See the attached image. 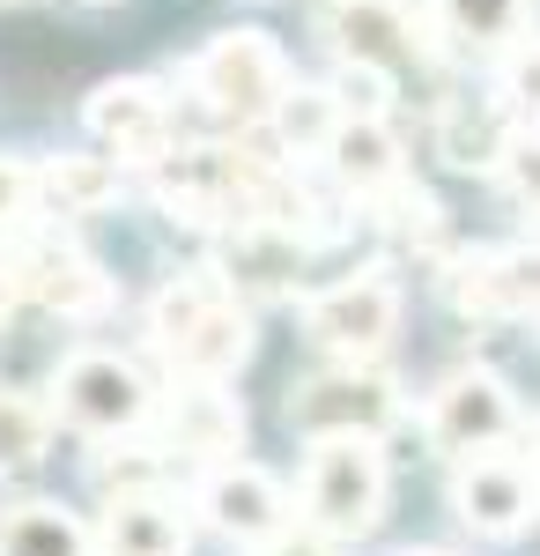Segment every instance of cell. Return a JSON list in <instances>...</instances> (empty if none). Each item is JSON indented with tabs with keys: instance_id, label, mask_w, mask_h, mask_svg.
I'll list each match as a JSON object with an SVG mask.
<instances>
[{
	"instance_id": "6da1fadb",
	"label": "cell",
	"mask_w": 540,
	"mask_h": 556,
	"mask_svg": "<svg viewBox=\"0 0 540 556\" xmlns=\"http://www.w3.org/2000/svg\"><path fill=\"white\" fill-rule=\"evenodd\" d=\"M149 349L170 379H237L252 364V312L222 275H170L149 304Z\"/></svg>"
},
{
	"instance_id": "7a4b0ae2",
	"label": "cell",
	"mask_w": 540,
	"mask_h": 556,
	"mask_svg": "<svg viewBox=\"0 0 540 556\" xmlns=\"http://www.w3.org/2000/svg\"><path fill=\"white\" fill-rule=\"evenodd\" d=\"M185 89L201 97L215 127H267L290 97V60L267 30H215L193 60H185Z\"/></svg>"
},
{
	"instance_id": "3957f363",
	"label": "cell",
	"mask_w": 540,
	"mask_h": 556,
	"mask_svg": "<svg viewBox=\"0 0 540 556\" xmlns=\"http://www.w3.org/2000/svg\"><path fill=\"white\" fill-rule=\"evenodd\" d=\"M385 490H393V468L377 438H311L304 490H296L304 527H319L326 542H363L385 519Z\"/></svg>"
},
{
	"instance_id": "277c9868",
	"label": "cell",
	"mask_w": 540,
	"mask_h": 556,
	"mask_svg": "<svg viewBox=\"0 0 540 556\" xmlns=\"http://www.w3.org/2000/svg\"><path fill=\"white\" fill-rule=\"evenodd\" d=\"M400 312H408V298L385 267H356V275H340L296 304L311 349H326L333 364H377V349L400 334Z\"/></svg>"
},
{
	"instance_id": "5b68a950",
	"label": "cell",
	"mask_w": 540,
	"mask_h": 556,
	"mask_svg": "<svg viewBox=\"0 0 540 556\" xmlns=\"http://www.w3.org/2000/svg\"><path fill=\"white\" fill-rule=\"evenodd\" d=\"M156 393L141 379V364L119 356V349H75L52 379V416L82 438H133L149 424Z\"/></svg>"
},
{
	"instance_id": "8992f818",
	"label": "cell",
	"mask_w": 540,
	"mask_h": 556,
	"mask_svg": "<svg viewBox=\"0 0 540 556\" xmlns=\"http://www.w3.org/2000/svg\"><path fill=\"white\" fill-rule=\"evenodd\" d=\"M282 416L304 438H377L400 416V386L377 364H333V371H311V379L290 386Z\"/></svg>"
},
{
	"instance_id": "52a82bcc",
	"label": "cell",
	"mask_w": 540,
	"mask_h": 556,
	"mask_svg": "<svg viewBox=\"0 0 540 556\" xmlns=\"http://www.w3.org/2000/svg\"><path fill=\"white\" fill-rule=\"evenodd\" d=\"M8 275H15V290L38 304V312H52V319H97V312H112V275H104L67 230H15Z\"/></svg>"
},
{
	"instance_id": "ba28073f",
	"label": "cell",
	"mask_w": 540,
	"mask_h": 556,
	"mask_svg": "<svg viewBox=\"0 0 540 556\" xmlns=\"http://www.w3.org/2000/svg\"><path fill=\"white\" fill-rule=\"evenodd\" d=\"M149 424H156V453L193 468H222L245 453V401L230 393V379H178L149 408Z\"/></svg>"
},
{
	"instance_id": "9c48e42d",
	"label": "cell",
	"mask_w": 540,
	"mask_h": 556,
	"mask_svg": "<svg viewBox=\"0 0 540 556\" xmlns=\"http://www.w3.org/2000/svg\"><path fill=\"white\" fill-rule=\"evenodd\" d=\"M452 513L489 534V542H511L526 534L540 513V460L511 453V445H489V453H466L452 475Z\"/></svg>"
},
{
	"instance_id": "30bf717a",
	"label": "cell",
	"mask_w": 540,
	"mask_h": 556,
	"mask_svg": "<svg viewBox=\"0 0 540 556\" xmlns=\"http://www.w3.org/2000/svg\"><path fill=\"white\" fill-rule=\"evenodd\" d=\"M82 127H89V141H104L119 164H133V172H156L170 149H178L170 97H164V83H149V75L97 83V89H89V104H82Z\"/></svg>"
},
{
	"instance_id": "8fae6325",
	"label": "cell",
	"mask_w": 540,
	"mask_h": 556,
	"mask_svg": "<svg viewBox=\"0 0 540 556\" xmlns=\"http://www.w3.org/2000/svg\"><path fill=\"white\" fill-rule=\"evenodd\" d=\"M319 30L340 60L377 67V75H408L429 60V15H415L408 0H326Z\"/></svg>"
},
{
	"instance_id": "7c38bea8",
	"label": "cell",
	"mask_w": 540,
	"mask_h": 556,
	"mask_svg": "<svg viewBox=\"0 0 540 556\" xmlns=\"http://www.w3.org/2000/svg\"><path fill=\"white\" fill-rule=\"evenodd\" d=\"M429 445L437 453H489V445H511V430H518V401H511V386L489 371V364H466L452 379L429 393Z\"/></svg>"
},
{
	"instance_id": "4fadbf2b",
	"label": "cell",
	"mask_w": 540,
	"mask_h": 556,
	"mask_svg": "<svg viewBox=\"0 0 540 556\" xmlns=\"http://www.w3.org/2000/svg\"><path fill=\"white\" fill-rule=\"evenodd\" d=\"M193 513L208 519L222 542H237V549H267L274 534H290V490L259 468V460H222V468L201 475Z\"/></svg>"
},
{
	"instance_id": "5bb4252c",
	"label": "cell",
	"mask_w": 540,
	"mask_h": 556,
	"mask_svg": "<svg viewBox=\"0 0 540 556\" xmlns=\"http://www.w3.org/2000/svg\"><path fill=\"white\" fill-rule=\"evenodd\" d=\"M193 527H185V505L170 497L164 482H119L104 497V519H97V556H185Z\"/></svg>"
},
{
	"instance_id": "9a60e30c",
	"label": "cell",
	"mask_w": 540,
	"mask_h": 556,
	"mask_svg": "<svg viewBox=\"0 0 540 556\" xmlns=\"http://www.w3.org/2000/svg\"><path fill=\"white\" fill-rule=\"evenodd\" d=\"M445 290L466 319H533L540 312V245H503V253L452 260Z\"/></svg>"
},
{
	"instance_id": "2e32d148",
	"label": "cell",
	"mask_w": 540,
	"mask_h": 556,
	"mask_svg": "<svg viewBox=\"0 0 540 556\" xmlns=\"http://www.w3.org/2000/svg\"><path fill=\"white\" fill-rule=\"evenodd\" d=\"M304 253H311V230H296V223H237L215 275L237 298H296Z\"/></svg>"
},
{
	"instance_id": "e0dca14e",
	"label": "cell",
	"mask_w": 540,
	"mask_h": 556,
	"mask_svg": "<svg viewBox=\"0 0 540 556\" xmlns=\"http://www.w3.org/2000/svg\"><path fill=\"white\" fill-rule=\"evenodd\" d=\"M326 172L340 178V193H356V201H385L393 186H400V141H393V127L385 119H371V112H348L340 119V134L326 141Z\"/></svg>"
},
{
	"instance_id": "ac0fdd59",
	"label": "cell",
	"mask_w": 540,
	"mask_h": 556,
	"mask_svg": "<svg viewBox=\"0 0 540 556\" xmlns=\"http://www.w3.org/2000/svg\"><path fill=\"white\" fill-rule=\"evenodd\" d=\"M119 156H52L38 164V208L44 215H97L119 201Z\"/></svg>"
},
{
	"instance_id": "d6986e66",
	"label": "cell",
	"mask_w": 540,
	"mask_h": 556,
	"mask_svg": "<svg viewBox=\"0 0 540 556\" xmlns=\"http://www.w3.org/2000/svg\"><path fill=\"white\" fill-rule=\"evenodd\" d=\"M503 149H511V119L497 104H474V97H452L437 112V156L459 164V172H497Z\"/></svg>"
},
{
	"instance_id": "ffe728a7",
	"label": "cell",
	"mask_w": 540,
	"mask_h": 556,
	"mask_svg": "<svg viewBox=\"0 0 540 556\" xmlns=\"http://www.w3.org/2000/svg\"><path fill=\"white\" fill-rule=\"evenodd\" d=\"M422 15L452 52H503L526 23V0H429Z\"/></svg>"
},
{
	"instance_id": "44dd1931",
	"label": "cell",
	"mask_w": 540,
	"mask_h": 556,
	"mask_svg": "<svg viewBox=\"0 0 540 556\" xmlns=\"http://www.w3.org/2000/svg\"><path fill=\"white\" fill-rule=\"evenodd\" d=\"M0 556H97V527L60 505H8L0 513Z\"/></svg>"
},
{
	"instance_id": "7402d4cb",
	"label": "cell",
	"mask_w": 540,
	"mask_h": 556,
	"mask_svg": "<svg viewBox=\"0 0 540 556\" xmlns=\"http://www.w3.org/2000/svg\"><path fill=\"white\" fill-rule=\"evenodd\" d=\"M52 401H38L30 386H0V475H23L44 460L52 445Z\"/></svg>"
},
{
	"instance_id": "603a6c76",
	"label": "cell",
	"mask_w": 540,
	"mask_h": 556,
	"mask_svg": "<svg viewBox=\"0 0 540 556\" xmlns=\"http://www.w3.org/2000/svg\"><path fill=\"white\" fill-rule=\"evenodd\" d=\"M340 119H348V112H340L333 89H290L282 112L267 119V134H274L290 156H326V141L340 134Z\"/></svg>"
},
{
	"instance_id": "cb8c5ba5",
	"label": "cell",
	"mask_w": 540,
	"mask_h": 556,
	"mask_svg": "<svg viewBox=\"0 0 540 556\" xmlns=\"http://www.w3.org/2000/svg\"><path fill=\"white\" fill-rule=\"evenodd\" d=\"M377 223H385L393 245H415V253H437V245H445V208H437L422 186H408V178L377 201Z\"/></svg>"
},
{
	"instance_id": "d4e9b609",
	"label": "cell",
	"mask_w": 540,
	"mask_h": 556,
	"mask_svg": "<svg viewBox=\"0 0 540 556\" xmlns=\"http://www.w3.org/2000/svg\"><path fill=\"white\" fill-rule=\"evenodd\" d=\"M503 97H511L518 119H533V127H540V38H526V45L503 52Z\"/></svg>"
},
{
	"instance_id": "484cf974",
	"label": "cell",
	"mask_w": 540,
	"mask_h": 556,
	"mask_svg": "<svg viewBox=\"0 0 540 556\" xmlns=\"http://www.w3.org/2000/svg\"><path fill=\"white\" fill-rule=\"evenodd\" d=\"M497 178H503V193H511L518 208L540 215V134H511V149H503Z\"/></svg>"
},
{
	"instance_id": "4316f807",
	"label": "cell",
	"mask_w": 540,
	"mask_h": 556,
	"mask_svg": "<svg viewBox=\"0 0 540 556\" xmlns=\"http://www.w3.org/2000/svg\"><path fill=\"white\" fill-rule=\"evenodd\" d=\"M333 97H340V112H371V119H385L393 75H377V67H356V60H340V75H333Z\"/></svg>"
},
{
	"instance_id": "83f0119b",
	"label": "cell",
	"mask_w": 540,
	"mask_h": 556,
	"mask_svg": "<svg viewBox=\"0 0 540 556\" xmlns=\"http://www.w3.org/2000/svg\"><path fill=\"white\" fill-rule=\"evenodd\" d=\"M38 208V172L0 156V230H23V215Z\"/></svg>"
},
{
	"instance_id": "f1b7e54d",
	"label": "cell",
	"mask_w": 540,
	"mask_h": 556,
	"mask_svg": "<svg viewBox=\"0 0 540 556\" xmlns=\"http://www.w3.org/2000/svg\"><path fill=\"white\" fill-rule=\"evenodd\" d=\"M252 556H333V542L319 527H290V534H274L267 549H252Z\"/></svg>"
},
{
	"instance_id": "f546056e",
	"label": "cell",
	"mask_w": 540,
	"mask_h": 556,
	"mask_svg": "<svg viewBox=\"0 0 540 556\" xmlns=\"http://www.w3.org/2000/svg\"><path fill=\"white\" fill-rule=\"evenodd\" d=\"M15 298H23V290H15V275H8V260H0V334H8V319H15Z\"/></svg>"
},
{
	"instance_id": "4dcf8cb0",
	"label": "cell",
	"mask_w": 540,
	"mask_h": 556,
	"mask_svg": "<svg viewBox=\"0 0 540 556\" xmlns=\"http://www.w3.org/2000/svg\"><path fill=\"white\" fill-rule=\"evenodd\" d=\"M408 556H452V549H408Z\"/></svg>"
},
{
	"instance_id": "1f68e13d",
	"label": "cell",
	"mask_w": 540,
	"mask_h": 556,
	"mask_svg": "<svg viewBox=\"0 0 540 556\" xmlns=\"http://www.w3.org/2000/svg\"><path fill=\"white\" fill-rule=\"evenodd\" d=\"M533 460H540V430H533Z\"/></svg>"
}]
</instances>
